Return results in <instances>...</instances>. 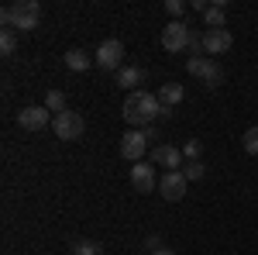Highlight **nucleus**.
<instances>
[{"mask_svg":"<svg viewBox=\"0 0 258 255\" xmlns=\"http://www.w3.org/2000/svg\"><path fill=\"white\" fill-rule=\"evenodd\" d=\"M159 111H162V104L155 93H145V90H135V93H127V100H124V121L131 124V128H148L152 121L159 118Z\"/></svg>","mask_w":258,"mask_h":255,"instance_id":"1","label":"nucleus"},{"mask_svg":"<svg viewBox=\"0 0 258 255\" xmlns=\"http://www.w3.org/2000/svg\"><path fill=\"white\" fill-rule=\"evenodd\" d=\"M0 21L14 31H35L41 24V4L38 0H18V4L0 11Z\"/></svg>","mask_w":258,"mask_h":255,"instance_id":"2","label":"nucleus"},{"mask_svg":"<svg viewBox=\"0 0 258 255\" xmlns=\"http://www.w3.org/2000/svg\"><path fill=\"white\" fill-rule=\"evenodd\" d=\"M186 73H189V76H197V79H203V86H210V90L224 83V69H220L214 59H207V56L186 59Z\"/></svg>","mask_w":258,"mask_h":255,"instance_id":"3","label":"nucleus"},{"mask_svg":"<svg viewBox=\"0 0 258 255\" xmlns=\"http://www.w3.org/2000/svg\"><path fill=\"white\" fill-rule=\"evenodd\" d=\"M189 24L186 21H169L165 28H162V48L165 52H186L189 48Z\"/></svg>","mask_w":258,"mask_h":255,"instance_id":"4","label":"nucleus"},{"mask_svg":"<svg viewBox=\"0 0 258 255\" xmlns=\"http://www.w3.org/2000/svg\"><path fill=\"white\" fill-rule=\"evenodd\" d=\"M83 128H86V121H83V114H76V111H62V114H55V121H52V131H55V138H62V141H76V138L83 135Z\"/></svg>","mask_w":258,"mask_h":255,"instance_id":"5","label":"nucleus"},{"mask_svg":"<svg viewBox=\"0 0 258 255\" xmlns=\"http://www.w3.org/2000/svg\"><path fill=\"white\" fill-rule=\"evenodd\" d=\"M93 59H97L100 69H114V73H120V69H124V45H120L117 38L100 41V48H97Z\"/></svg>","mask_w":258,"mask_h":255,"instance_id":"6","label":"nucleus"},{"mask_svg":"<svg viewBox=\"0 0 258 255\" xmlns=\"http://www.w3.org/2000/svg\"><path fill=\"white\" fill-rule=\"evenodd\" d=\"M231 45H234V35H231L227 28H207V31H203V56H207V59H210V56H224Z\"/></svg>","mask_w":258,"mask_h":255,"instance_id":"7","label":"nucleus"},{"mask_svg":"<svg viewBox=\"0 0 258 255\" xmlns=\"http://www.w3.org/2000/svg\"><path fill=\"white\" fill-rule=\"evenodd\" d=\"M131 186L138 193H152L159 186V176H155V166L152 162H135L131 166Z\"/></svg>","mask_w":258,"mask_h":255,"instance_id":"8","label":"nucleus"},{"mask_svg":"<svg viewBox=\"0 0 258 255\" xmlns=\"http://www.w3.org/2000/svg\"><path fill=\"white\" fill-rule=\"evenodd\" d=\"M18 124L24 128V131H41L45 124H48V107L45 104H31V107H21L18 111Z\"/></svg>","mask_w":258,"mask_h":255,"instance_id":"9","label":"nucleus"},{"mask_svg":"<svg viewBox=\"0 0 258 255\" xmlns=\"http://www.w3.org/2000/svg\"><path fill=\"white\" fill-rule=\"evenodd\" d=\"M145 152H148V138H145V131H127V135L120 138V156L127 159V162H141Z\"/></svg>","mask_w":258,"mask_h":255,"instance_id":"10","label":"nucleus"},{"mask_svg":"<svg viewBox=\"0 0 258 255\" xmlns=\"http://www.w3.org/2000/svg\"><path fill=\"white\" fill-rule=\"evenodd\" d=\"M186 183H189V179L182 176V169L165 173V176L159 179V193L165 196V200H172V203H176V200H182V196H186Z\"/></svg>","mask_w":258,"mask_h":255,"instance_id":"11","label":"nucleus"},{"mask_svg":"<svg viewBox=\"0 0 258 255\" xmlns=\"http://www.w3.org/2000/svg\"><path fill=\"white\" fill-rule=\"evenodd\" d=\"M152 166H162L165 173H176L182 166V148H176V145H155L152 148Z\"/></svg>","mask_w":258,"mask_h":255,"instance_id":"12","label":"nucleus"},{"mask_svg":"<svg viewBox=\"0 0 258 255\" xmlns=\"http://www.w3.org/2000/svg\"><path fill=\"white\" fill-rule=\"evenodd\" d=\"M66 66H69L73 73H86L90 66H97V59H93L86 48H69V52H66Z\"/></svg>","mask_w":258,"mask_h":255,"instance_id":"13","label":"nucleus"},{"mask_svg":"<svg viewBox=\"0 0 258 255\" xmlns=\"http://www.w3.org/2000/svg\"><path fill=\"white\" fill-rule=\"evenodd\" d=\"M182 97H186V86H182V83H162L159 86V104L169 107V111H172Z\"/></svg>","mask_w":258,"mask_h":255,"instance_id":"14","label":"nucleus"},{"mask_svg":"<svg viewBox=\"0 0 258 255\" xmlns=\"http://www.w3.org/2000/svg\"><path fill=\"white\" fill-rule=\"evenodd\" d=\"M141 79H145V73H141L138 66H124V69L117 73V86H124L127 93H135V90H138V83H141Z\"/></svg>","mask_w":258,"mask_h":255,"instance_id":"15","label":"nucleus"},{"mask_svg":"<svg viewBox=\"0 0 258 255\" xmlns=\"http://www.w3.org/2000/svg\"><path fill=\"white\" fill-rule=\"evenodd\" d=\"M203 21H207V28H224V24H227V7H224V0H214L210 11L203 14Z\"/></svg>","mask_w":258,"mask_h":255,"instance_id":"16","label":"nucleus"},{"mask_svg":"<svg viewBox=\"0 0 258 255\" xmlns=\"http://www.w3.org/2000/svg\"><path fill=\"white\" fill-rule=\"evenodd\" d=\"M14 48H18V31L14 28H4L0 31V52L4 56H14Z\"/></svg>","mask_w":258,"mask_h":255,"instance_id":"17","label":"nucleus"},{"mask_svg":"<svg viewBox=\"0 0 258 255\" xmlns=\"http://www.w3.org/2000/svg\"><path fill=\"white\" fill-rule=\"evenodd\" d=\"M45 107L55 111V114H62V111H66V93H62V90H48V93H45Z\"/></svg>","mask_w":258,"mask_h":255,"instance_id":"18","label":"nucleus"},{"mask_svg":"<svg viewBox=\"0 0 258 255\" xmlns=\"http://www.w3.org/2000/svg\"><path fill=\"white\" fill-rule=\"evenodd\" d=\"M200 156H203V141H200V138H189V141L182 145V159H189V162H200Z\"/></svg>","mask_w":258,"mask_h":255,"instance_id":"19","label":"nucleus"},{"mask_svg":"<svg viewBox=\"0 0 258 255\" xmlns=\"http://www.w3.org/2000/svg\"><path fill=\"white\" fill-rule=\"evenodd\" d=\"M241 148H244L248 156H258V128H248V131L241 135Z\"/></svg>","mask_w":258,"mask_h":255,"instance_id":"20","label":"nucleus"},{"mask_svg":"<svg viewBox=\"0 0 258 255\" xmlns=\"http://www.w3.org/2000/svg\"><path fill=\"white\" fill-rule=\"evenodd\" d=\"M73 255H100V245L90 241V238H80V241L73 245Z\"/></svg>","mask_w":258,"mask_h":255,"instance_id":"21","label":"nucleus"},{"mask_svg":"<svg viewBox=\"0 0 258 255\" xmlns=\"http://www.w3.org/2000/svg\"><path fill=\"white\" fill-rule=\"evenodd\" d=\"M182 176L189 179V183H197V179H203V176H207V166H203V162H186Z\"/></svg>","mask_w":258,"mask_h":255,"instance_id":"22","label":"nucleus"},{"mask_svg":"<svg viewBox=\"0 0 258 255\" xmlns=\"http://www.w3.org/2000/svg\"><path fill=\"white\" fill-rule=\"evenodd\" d=\"M189 59H197V56H203V35L200 31H189Z\"/></svg>","mask_w":258,"mask_h":255,"instance_id":"23","label":"nucleus"},{"mask_svg":"<svg viewBox=\"0 0 258 255\" xmlns=\"http://www.w3.org/2000/svg\"><path fill=\"white\" fill-rule=\"evenodd\" d=\"M165 11H169L172 18H182V14H186V4H182V0H165Z\"/></svg>","mask_w":258,"mask_h":255,"instance_id":"24","label":"nucleus"},{"mask_svg":"<svg viewBox=\"0 0 258 255\" xmlns=\"http://www.w3.org/2000/svg\"><path fill=\"white\" fill-rule=\"evenodd\" d=\"M145 245H148V248H152V252H155V248H162V238H155V235H148V241H145Z\"/></svg>","mask_w":258,"mask_h":255,"instance_id":"25","label":"nucleus"},{"mask_svg":"<svg viewBox=\"0 0 258 255\" xmlns=\"http://www.w3.org/2000/svg\"><path fill=\"white\" fill-rule=\"evenodd\" d=\"M152 255H176V252H172V248H165V245H162V248H155V252H152Z\"/></svg>","mask_w":258,"mask_h":255,"instance_id":"26","label":"nucleus"},{"mask_svg":"<svg viewBox=\"0 0 258 255\" xmlns=\"http://www.w3.org/2000/svg\"><path fill=\"white\" fill-rule=\"evenodd\" d=\"M100 255H103V252H100Z\"/></svg>","mask_w":258,"mask_h":255,"instance_id":"27","label":"nucleus"}]
</instances>
